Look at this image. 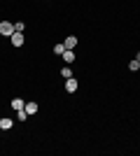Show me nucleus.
I'll return each mask as SVG.
<instances>
[{"mask_svg": "<svg viewBox=\"0 0 140 156\" xmlns=\"http://www.w3.org/2000/svg\"><path fill=\"white\" fill-rule=\"evenodd\" d=\"M12 33H14V23L12 21H0V35H7V37H9Z\"/></svg>", "mask_w": 140, "mask_h": 156, "instance_id": "obj_1", "label": "nucleus"}, {"mask_svg": "<svg viewBox=\"0 0 140 156\" xmlns=\"http://www.w3.org/2000/svg\"><path fill=\"white\" fill-rule=\"evenodd\" d=\"M61 58L66 61V63H73V61H75V54H73V49H66V51L61 54Z\"/></svg>", "mask_w": 140, "mask_h": 156, "instance_id": "obj_5", "label": "nucleus"}, {"mask_svg": "<svg viewBox=\"0 0 140 156\" xmlns=\"http://www.w3.org/2000/svg\"><path fill=\"white\" fill-rule=\"evenodd\" d=\"M23 107H26V103H23L21 98H14V100H12V110L19 112V110H23Z\"/></svg>", "mask_w": 140, "mask_h": 156, "instance_id": "obj_6", "label": "nucleus"}, {"mask_svg": "<svg viewBox=\"0 0 140 156\" xmlns=\"http://www.w3.org/2000/svg\"><path fill=\"white\" fill-rule=\"evenodd\" d=\"M12 126H14V121L9 117H2V119H0V130H9Z\"/></svg>", "mask_w": 140, "mask_h": 156, "instance_id": "obj_4", "label": "nucleus"}, {"mask_svg": "<svg viewBox=\"0 0 140 156\" xmlns=\"http://www.w3.org/2000/svg\"><path fill=\"white\" fill-rule=\"evenodd\" d=\"M61 75H63L66 79H70V77H73V70H70V68H63V70H61Z\"/></svg>", "mask_w": 140, "mask_h": 156, "instance_id": "obj_9", "label": "nucleus"}, {"mask_svg": "<svg viewBox=\"0 0 140 156\" xmlns=\"http://www.w3.org/2000/svg\"><path fill=\"white\" fill-rule=\"evenodd\" d=\"M128 68H131V70H138V68H140V61H138V58H133L131 63H128Z\"/></svg>", "mask_w": 140, "mask_h": 156, "instance_id": "obj_11", "label": "nucleus"}, {"mask_svg": "<svg viewBox=\"0 0 140 156\" xmlns=\"http://www.w3.org/2000/svg\"><path fill=\"white\" fill-rule=\"evenodd\" d=\"M9 40H12L14 47H21V44H23V33H12V35H9Z\"/></svg>", "mask_w": 140, "mask_h": 156, "instance_id": "obj_3", "label": "nucleus"}, {"mask_svg": "<svg viewBox=\"0 0 140 156\" xmlns=\"http://www.w3.org/2000/svg\"><path fill=\"white\" fill-rule=\"evenodd\" d=\"M23 110H26V114L31 117V114H35V112H38V103H26V107H23Z\"/></svg>", "mask_w": 140, "mask_h": 156, "instance_id": "obj_7", "label": "nucleus"}, {"mask_svg": "<svg viewBox=\"0 0 140 156\" xmlns=\"http://www.w3.org/2000/svg\"><path fill=\"white\" fill-rule=\"evenodd\" d=\"M63 51H66V44H56V47H54V54H59V56H61Z\"/></svg>", "mask_w": 140, "mask_h": 156, "instance_id": "obj_10", "label": "nucleus"}, {"mask_svg": "<svg viewBox=\"0 0 140 156\" xmlns=\"http://www.w3.org/2000/svg\"><path fill=\"white\" fill-rule=\"evenodd\" d=\"M16 117H19V121H26L28 114H26V110H19V114H16Z\"/></svg>", "mask_w": 140, "mask_h": 156, "instance_id": "obj_13", "label": "nucleus"}, {"mask_svg": "<svg viewBox=\"0 0 140 156\" xmlns=\"http://www.w3.org/2000/svg\"><path fill=\"white\" fill-rule=\"evenodd\" d=\"M63 44H66V49H73V47L77 44V37H73V35H70V37L63 40Z\"/></svg>", "mask_w": 140, "mask_h": 156, "instance_id": "obj_8", "label": "nucleus"}, {"mask_svg": "<svg viewBox=\"0 0 140 156\" xmlns=\"http://www.w3.org/2000/svg\"><path fill=\"white\" fill-rule=\"evenodd\" d=\"M77 86H80V84H77V79H75V77L66 79V91L68 93H75V91H77Z\"/></svg>", "mask_w": 140, "mask_h": 156, "instance_id": "obj_2", "label": "nucleus"}, {"mask_svg": "<svg viewBox=\"0 0 140 156\" xmlns=\"http://www.w3.org/2000/svg\"><path fill=\"white\" fill-rule=\"evenodd\" d=\"M135 58H138V61H140V51H138V54H135Z\"/></svg>", "mask_w": 140, "mask_h": 156, "instance_id": "obj_14", "label": "nucleus"}, {"mask_svg": "<svg viewBox=\"0 0 140 156\" xmlns=\"http://www.w3.org/2000/svg\"><path fill=\"white\" fill-rule=\"evenodd\" d=\"M23 30V23H21V21H16V23H14V33H21Z\"/></svg>", "mask_w": 140, "mask_h": 156, "instance_id": "obj_12", "label": "nucleus"}]
</instances>
